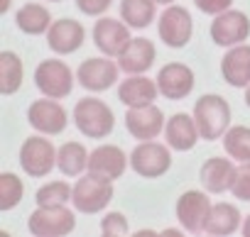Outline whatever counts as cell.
Returning a JSON list of instances; mask_svg holds the SVG:
<instances>
[{
    "label": "cell",
    "mask_w": 250,
    "mask_h": 237,
    "mask_svg": "<svg viewBox=\"0 0 250 237\" xmlns=\"http://www.w3.org/2000/svg\"><path fill=\"white\" fill-rule=\"evenodd\" d=\"M194 120L201 140H218L230 125V105L221 95H201L194 105Z\"/></svg>",
    "instance_id": "6da1fadb"
},
{
    "label": "cell",
    "mask_w": 250,
    "mask_h": 237,
    "mask_svg": "<svg viewBox=\"0 0 250 237\" xmlns=\"http://www.w3.org/2000/svg\"><path fill=\"white\" fill-rule=\"evenodd\" d=\"M74 123L81 130V135H86L91 140H101V137H108L113 132L115 117H113V110L103 100L81 98L74 108Z\"/></svg>",
    "instance_id": "7a4b0ae2"
},
{
    "label": "cell",
    "mask_w": 250,
    "mask_h": 237,
    "mask_svg": "<svg viewBox=\"0 0 250 237\" xmlns=\"http://www.w3.org/2000/svg\"><path fill=\"white\" fill-rule=\"evenodd\" d=\"M110 201H113V181L93 176V174L79 179L71 193V203L76 205V210L88 213V215L101 213Z\"/></svg>",
    "instance_id": "3957f363"
},
{
    "label": "cell",
    "mask_w": 250,
    "mask_h": 237,
    "mask_svg": "<svg viewBox=\"0 0 250 237\" xmlns=\"http://www.w3.org/2000/svg\"><path fill=\"white\" fill-rule=\"evenodd\" d=\"M76 225V218L64 205H37V210L30 215L27 227L37 237H62L69 235Z\"/></svg>",
    "instance_id": "277c9868"
},
{
    "label": "cell",
    "mask_w": 250,
    "mask_h": 237,
    "mask_svg": "<svg viewBox=\"0 0 250 237\" xmlns=\"http://www.w3.org/2000/svg\"><path fill=\"white\" fill-rule=\"evenodd\" d=\"M130 166L140 179H160L172 166V157H169V149L165 145L147 140V142H143L133 149Z\"/></svg>",
    "instance_id": "5b68a950"
},
{
    "label": "cell",
    "mask_w": 250,
    "mask_h": 237,
    "mask_svg": "<svg viewBox=\"0 0 250 237\" xmlns=\"http://www.w3.org/2000/svg\"><path fill=\"white\" fill-rule=\"evenodd\" d=\"M35 83L47 98H64L71 93L74 76L71 69L59 59H47L35 71Z\"/></svg>",
    "instance_id": "8992f818"
},
{
    "label": "cell",
    "mask_w": 250,
    "mask_h": 237,
    "mask_svg": "<svg viewBox=\"0 0 250 237\" xmlns=\"http://www.w3.org/2000/svg\"><path fill=\"white\" fill-rule=\"evenodd\" d=\"M20 164H22L25 174L42 179L57 166V152H54L49 140L27 137L22 142V149H20Z\"/></svg>",
    "instance_id": "52a82bcc"
},
{
    "label": "cell",
    "mask_w": 250,
    "mask_h": 237,
    "mask_svg": "<svg viewBox=\"0 0 250 237\" xmlns=\"http://www.w3.org/2000/svg\"><path fill=\"white\" fill-rule=\"evenodd\" d=\"M157 32H160V39L167 47H172V49L187 47V42L191 39V15H189V10L179 8V5H169L160 15Z\"/></svg>",
    "instance_id": "ba28073f"
},
{
    "label": "cell",
    "mask_w": 250,
    "mask_h": 237,
    "mask_svg": "<svg viewBox=\"0 0 250 237\" xmlns=\"http://www.w3.org/2000/svg\"><path fill=\"white\" fill-rule=\"evenodd\" d=\"M248 35H250V20L245 13L226 10L216 15V20L211 22V39L218 47H238L240 42L248 39Z\"/></svg>",
    "instance_id": "9c48e42d"
},
{
    "label": "cell",
    "mask_w": 250,
    "mask_h": 237,
    "mask_svg": "<svg viewBox=\"0 0 250 237\" xmlns=\"http://www.w3.org/2000/svg\"><path fill=\"white\" fill-rule=\"evenodd\" d=\"M211 201L206 193L199 191H187L177 201V218L187 232H201L206 230V220L211 215Z\"/></svg>",
    "instance_id": "30bf717a"
},
{
    "label": "cell",
    "mask_w": 250,
    "mask_h": 237,
    "mask_svg": "<svg viewBox=\"0 0 250 237\" xmlns=\"http://www.w3.org/2000/svg\"><path fill=\"white\" fill-rule=\"evenodd\" d=\"M130 32L128 25H123L120 20L103 18L93 27V44L105 54V56H120V52L130 44Z\"/></svg>",
    "instance_id": "8fae6325"
},
{
    "label": "cell",
    "mask_w": 250,
    "mask_h": 237,
    "mask_svg": "<svg viewBox=\"0 0 250 237\" xmlns=\"http://www.w3.org/2000/svg\"><path fill=\"white\" fill-rule=\"evenodd\" d=\"M27 120L42 135H59L66 128V110L57 100H35L27 110Z\"/></svg>",
    "instance_id": "7c38bea8"
},
{
    "label": "cell",
    "mask_w": 250,
    "mask_h": 237,
    "mask_svg": "<svg viewBox=\"0 0 250 237\" xmlns=\"http://www.w3.org/2000/svg\"><path fill=\"white\" fill-rule=\"evenodd\" d=\"M157 88L169 100H182L194 91V71L187 64H167L160 69Z\"/></svg>",
    "instance_id": "4fadbf2b"
},
{
    "label": "cell",
    "mask_w": 250,
    "mask_h": 237,
    "mask_svg": "<svg viewBox=\"0 0 250 237\" xmlns=\"http://www.w3.org/2000/svg\"><path fill=\"white\" fill-rule=\"evenodd\" d=\"M125 125L130 135L138 140H155L165 125V115L157 105H143V108H130L125 112Z\"/></svg>",
    "instance_id": "5bb4252c"
},
{
    "label": "cell",
    "mask_w": 250,
    "mask_h": 237,
    "mask_svg": "<svg viewBox=\"0 0 250 237\" xmlns=\"http://www.w3.org/2000/svg\"><path fill=\"white\" fill-rule=\"evenodd\" d=\"M125 166H128V157H125L123 149L115 147V145H103V147L93 149L91 157H88V174L108 179V181L120 179Z\"/></svg>",
    "instance_id": "9a60e30c"
},
{
    "label": "cell",
    "mask_w": 250,
    "mask_h": 237,
    "mask_svg": "<svg viewBox=\"0 0 250 237\" xmlns=\"http://www.w3.org/2000/svg\"><path fill=\"white\" fill-rule=\"evenodd\" d=\"M83 25L71 20V18H64V20H57L52 22L49 32H47V42H49V49L57 52V54H74L81 44H83Z\"/></svg>",
    "instance_id": "2e32d148"
},
{
    "label": "cell",
    "mask_w": 250,
    "mask_h": 237,
    "mask_svg": "<svg viewBox=\"0 0 250 237\" xmlns=\"http://www.w3.org/2000/svg\"><path fill=\"white\" fill-rule=\"evenodd\" d=\"M79 83L88 91H108L118 81V64L108 59H86L79 71Z\"/></svg>",
    "instance_id": "e0dca14e"
},
{
    "label": "cell",
    "mask_w": 250,
    "mask_h": 237,
    "mask_svg": "<svg viewBox=\"0 0 250 237\" xmlns=\"http://www.w3.org/2000/svg\"><path fill=\"white\" fill-rule=\"evenodd\" d=\"M155 44L150 39H130V44L125 47L118 56V66L125 73H145L152 64H155Z\"/></svg>",
    "instance_id": "ac0fdd59"
},
{
    "label": "cell",
    "mask_w": 250,
    "mask_h": 237,
    "mask_svg": "<svg viewBox=\"0 0 250 237\" xmlns=\"http://www.w3.org/2000/svg\"><path fill=\"white\" fill-rule=\"evenodd\" d=\"M221 73H223V81L235 88L250 86V47L248 44L233 47L221 59Z\"/></svg>",
    "instance_id": "d6986e66"
},
{
    "label": "cell",
    "mask_w": 250,
    "mask_h": 237,
    "mask_svg": "<svg viewBox=\"0 0 250 237\" xmlns=\"http://www.w3.org/2000/svg\"><path fill=\"white\" fill-rule=\"evenodd\" d=\"M235 181V166L230 159H221V157H211L204 162L201 166V183L206 191L211 193H223L230 191Z\"/></svg>",
    "instance_id": "ffe728a7"
},
{
    "label": "cell",
    "mask_w": 250,
    "mask_h": 237,
    "mask_svg": "<svg viewBox=\"0 0 250 237\" xmlns=\"http://www.w3.org/2000/svg\"><path fill=\"white\" fill-rule=\"evenodd\" d=\"M157 91H160L157 81L145 78V76H130L120 83L118 98L128 108H143V105H152V100L157 98Z\"/></svg>",
    "instance_id": "44dd1931"
},
{
    "label": "cell",
    "mask_w": 250,
    "mask_h": 237,
    "mask_svg": "<svg viewBox=\"0 0 250 237\" xmlns=\"http://www.w3.org/2000/svg\"><path fill=\"white\" fill-rule=\"evenodd\" d=\"M167 145L177 152H189L196 142H199V128L196 120L189 117L187 112H177L169 117L167 123Z\"/></svg>",
    "instance_id": "7402d4cb"
},
{
    "label": "cell",
    "mask_w": 250,
    "mask_h": 237,
    "mask_svg": "<svg viewBox=\"0 0 250 237\" xmlns=\"http://www.w3.org/2000/svg\"><path fill=\"white\" fill-rule=\"evenodd\" d=\"M120 18L128 27H150L155 22V0H123Z\"/></svg>",
    "instance_id": "603a6c76"
},
{
    "label": "cell",
    "mask_w": 250,
    "mask_h": 237,
    "mask_svg": "<svg viewBox=\"0 0 250 237\" xmlns=\"http://www.w3.org/2000/svg\"><path fill=\"white\" fill-rule=\"evenodd\" d=\"M88 152L83 145L79 142H66L62 145V149L57 152V166L62 174L66 176H79L83 169H88Z\"/></svg>",
    "instance_id": "cb8c5ba5"
},
{
    "label": "cell",
    "mask_w": 250,
    "mask_h": 237,
    "mask_svg": "<svg viewBox=\"0 0 250 237\" xmlns=\"http://www.w3.org/2000/svg\"><path fill=\"white\" fill-rule=\"evenodd\" d=\"M238 222H240V213L235 205L230 203H218L211 208V215L206 220V232L208 235H230L238 230Z\"/></svg>",
    "instance_id": "d4e9b609"
},
{
    "label": "cell",
    "mask_w": 250,
    "mask_h": 237,
    "mask_svg": "<svg viewBox=\"0 0 250 237\" xmlns=\"http://www.w3.org/2000/svg\"><path fill=\"white\" fill-rule=\"evenodd\" d=\"M15 22H18V27H20L25 35H42V32H49V27H52V15H49L47 8H42V5H37V3H27V5L18 13Z\"/></svg>",
    "instance_id": "484cf974"
},
{
    "label": "cell",
    "mask_w": 250,
    "mask_h": 237,
    "mask_svg": "<svg viewBox=\"0 0 250 237\" xmlns=\"http://www.w3.org/2000/svg\"><path fill=\"white\" fill-rule=\"evenodd\" d=\"M22 61L15 52H3L0 54V91L3 95H13L22 86Z\"/></svg>",
    "instance_id": "4316f807"
},
{
    "label": "cell",
    "mask_w": 250,
    "mask_h": 237,
    "mask_svg": "<svg viewBox=\"0 0 250 237\" xmlns=\"http://www.w3.org/2000/svg\"><path fill=\"white\" fill-rule=\"evenodd\" d=\"M223 147L233 159L250 162V128H230L223 135Z\"/></svg>",
    "instance_id": "83f0119b"
},
{
    "label": "cell",
    "mask_w": 250,
    "mask_h": 237,
    "mask_svg": "<svg viewBox=\"0 0 250 237\" xmlns=\"http://www.w3.org/2000/svg\"><path fill=\"white\" fill-rule=\"evenodd\" d=\"M22 193H25V186L15 174H10V171L0 174V208L13 210L22 201Z\"/></svg>",
    "instance_id": "f1b7e54d"
},
{
    "label": "cell",
    "mask_w": 250,
    "mask_h": 237,
    "mask_svg": "<svg viewBox=\"0 0 250 237\" xmlns=\"http://www.w3.org/2000/svg\"><path fill=\"white\" fill-rule=\"evenodd\" d=\"M74 188L66 181H52L47 186H42L35 196L37 205H64L66 201H71Z\"/></svg>",
    "instance_id": "f546056e"
},
{
    "label": "cell",
    "mask_w": 250,
    "mask_h": 237,
    "mask_svg": "<svg viewBox=\"0 0 250 237\" xmlns=\"http://www.w3.org/2000/svg\"><path fill=\"white\" fill-rule=\"evenodd\" d=\"M233 196L240 201H250V162H245L243 166L235 169V181L230 186Z\"/></svg>",
    "instance_id": "4dcf8cb0"
},
{
    "label": "cell",
    "mask_w": 250,
    "mask_h": 237,
    "mask_svg": "<svg viewBox=\"0 0 250 237\" xmlns=\"http://www.w3.org/2000/svg\"><path fill=\"white\" fill-rule=\"evenodd\" d=\"M101 230L105 237H115V235H125L130 227H128V218H125L123 213H110L103 218L101 222Z\"/></svg>",
    "instance_id": "1f68e13d"
},
{
    "label": "cell",
    "mask_w": 250,
    "mask_h": 237,
    "mask_svg": "<svg viewBox=\"0 0 250 237\" xmlns=\"http://www.w3.org/2000/svg\"><path fill=\"white\" fill-rule=\"evenodd\" d=\"M194 5L206 15H221L233 5V0H194Z\"/></svg>",
    "instance_id": "d6a6232c"
},
{
    "label": "cell",
    "mask_w": 250,
    "mask_h": 237,
    "mask_svg": "<svg viewBox=\"0 0 250 237\" xmlns=\"http://www.w3.org/2000/svg\"><path fill=\"white\" fill-rule=\"evenodd\" d=\"M113 0H76V8L83 13V15H101L110 8Z\"/></svg>",
    "instance_id": "836d02e7"
},
{
    "label": "cell",
    "mask_w": 250,
    "mask_h": 237,
    "mask_svg": "<svg viewBox=\"0 0 250 237\" xmlns=\"http://www.w3.org/2000/svg\"><path fill=\"white\" fill-rule=\"evenodd\" d=\"M243 235L245 237H250V215L245 218V222H243Z\"/></svg>",
    "instance_id": "e575fe53"
},
{
    "label": "cell",
    "mask_w": 250,
    "mask_h": 237,
    "mask_svg": "<svg viewBox=\"0 0 250 237\" xmlns=\"http://www.w3.org/2000/svg\"><path fill=\"white\" fill-rule=\"evenodd\" d=\"M10 10V0H0V13H8Z\"/></svg>",
    "instance_id": "d590c367"
},
{
    "label": "cell",
    "mask_w": 250,
    "mask_h": 237,
    "mask_svg": "<svg viewBox=\"0 0 250 237\" xmlns=\"http://www.w3.org/2000/svg\"><path fill=\"white\" fill-rule=\"evenodd\" d=\"M245 103H248V108H250V86H245Z\"/></svg>",
    "instance_id": "8d00e7d4"
},
{
    "label": "cell",
    "mask_w": 250,
    "mask_h": 237,
    "mask_svg": "<svg viewBox=\"0 0 250 237\" xmlns=\"http://www.w3.org/2000/svg\"><path fill=\"white\" fill-rule=\"evenodd\" d=\"M155 3H162V5H169V3H174V0H155Z\"/></svg>",
    "instance_id": "74e56055"
},
{
    "label": "cell",
    "mask_w": 250,
    "mask_h": 237,
    "mask_svg": "<svg viewBox=\"0 0 250 237\" xmlns=\"http://www.w3.org/2000/svg\"><path fill=\"white\" fill-rule=\"evenodd\" d=\"M52 3H59V0H52Z\"/></svg>",
    "instance_id": "f35d334b"
}]
</instances>
